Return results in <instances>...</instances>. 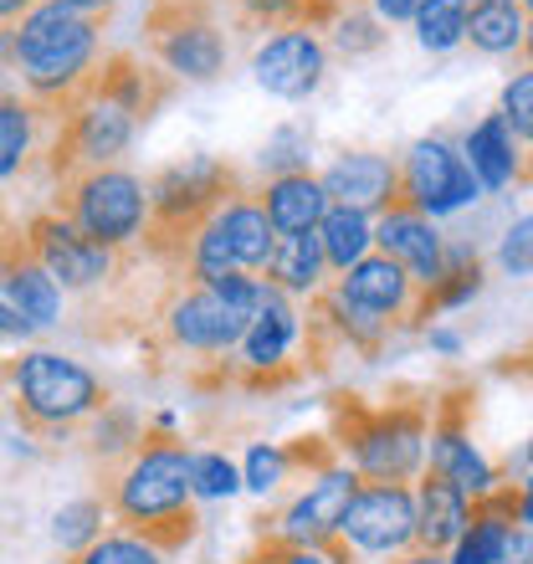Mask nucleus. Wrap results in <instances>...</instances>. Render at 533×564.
<instances>
[{"label": "nucleus", "instance_id": "28", "mask_svg": "<svg viewBox=\"0 0 533 564\" xmlns=\"http://www.w3.org/2000/svg\"><path fill=\"white\" fill-rule=\"evenodd\" d=\"M318 241H324V262L328 272H349L355 262L374 252V216L349 206H328L318 221Z\"/></svg>", "mask_w": 533, "mask_h": 564}, {"label": "nucleus", "instance_id": "6", "mask_svg": "<svg viewBox=\"0 0 533 564\" xmlns=\"http://www.w3.org/2000/svg\"><path fill=\"white\" fill-rule=\"evenodd\" d=\"M11 416L15 426L36 436V442H57L83 431L93 416L108 411V386L88 365H77L52 349H31L11 359Z\"/></svg>", "mask_w": 533, "mask_h": 564}, {"label": "nucleus", "instance_id": "27", "mask_svg": "<svg viewBox=\"0 0 533 564\" xmlns=\"http://www.w3.org/2000/svg\"><path fill=\"white\" fill-rule=\"evenodd\" d=\"M523 31H529V15L519 0H472V11H467V46L482 57L519 52Z\"/></svg>", "mask_w": 533, "mask_h": 564}, {"label": "nucleus", "instance_id": "46", "mask_svg": "<svg viewBox=\"0 0 533 564\" xmlns=\"http://www.w3.org/2000/svg\"><path fill=\"white\" fill-rule=\"evenodd\" d=\"M519 52H523V62H529V73H533V21H529V31H523V46H519Z\"/></svg>", "mask_w": 533, "mask_h": 564}, {"label": "nucleus", "instance_id": "32", "mask_svg": "<svg viewBox=\"0 0 533 564\" xmlns=\"http://www.w3.org/2000/svg\"><path fill=\"white\" fill-rule=\"evenodd\" d=\"M67 564H164V554L133 534H104L83 554H67Z\"/></svg>", "mask_w": 533, "mask_h": 564}, {"label": "nucleus", "instance_id": "35", "mask_svg": "<svg viewBox=\"0 0 533 564\" xmlns=\"http://www.w3.org/2000/svg\"><path fill=\"white\" fill-rule=\"evenodd\" d=\"M287 452H282V442H257L252 452H247V467H241V488L252 492H278L282 482H287Z\"/></svg>", "mask_w": 533, "mask_h": 564}, {"label": "nucleus", "instance_id": "45", "mask_svg": "<svg viewBox=\"0 0 533 564\" xmlns=\"http://www.w3.org/2000/svg\"><path fill=\"white\" fill-rule=\"evenodd\" d=\"M395 564H446L442 554H431V550H415V554H405V560H395Z\"/></svg>", "mask_w": 533, "mask_h": 564}, {"label": "nucleus", "instance_id": "25", "mask_svg": "<svg viewBox=\"0 0 533 564\" xmlns=\"http://www.w3.org/2000/svg\"><path fill=\"white\" fill-rule=\"evenodd\" d=\"M266 282L287 297H313L318 288H328V262H324V241H318V231L278 237L272 262H266Z\"/></svg>", "mask_w": 533, "mask_h": 564}, {"label": "nucleus", "instance_id": "50", "mask_svg": "<svg viewBox=\"0 0 533 564\" xmlns=\"http://www.w3.org/2000/svg\"><path fill=\"white\" fill-rule=\"evenodd\" d=\"M221 6H241V0H221Z\"/></svg>", "mask_w": 533, "mask_h": 564}, {"label": "nucleus", "instance_id": "19", "mask_svg": "<svg viewBox=\"0 0 533 564\" xmlns=\"http://www.w3.org/2000/svg\"><path fill=\"white\" fill-rule=\"evenodd\" d=\"M334 288H339L349 303H359V308L390 318L400 334H415V297H421V288H415V282L405 278L390 257L370 252L365 262H355V268L344 272Z\"/></svg>", "mask_w": 533, "mask_h": 564}, {"label": "nucleus", "instance_id": "34", "mask_svg": "<svg viewBox=\"0 0 533 564\" xmlns=\"http://www.w3.org/2000/svg\"><path fill=\"white\" fill-rule=\"evenodd\" d=\"M308 144H313V134L303 123H282L278 134L262 144V170H272V175H297V170H308Z\"/></svg>", "mask_w": 533, "mask_h": 564}, {"label": "nucleus", "instance_id": "5", "mask_svg": "<svg viewBox=\"0 0 533 564\" xmlns=\"http://www.w3.org/2000/svg\"><path fill=\"white\" fill-rule=\"evenodd\" d=\"M431 405L436 395L421 386H400L395 401L370 405L365 395H328V426L339 457H349L365 482H411L426 467Z\"/></svg>", "mask_w": 533, "mask_h": 564}, {"label": "nucleus", "instance_id": "20", "mask_svg": "<svg viewBox=\"0 0 533 564\" xmlns=\"http://www.w3.org/2000/svg\"><path fill=\"white\" fill-rule=\"evenodd\" d=\"M46 154V108L21 93V83L0 73V185L42 170Z\"/></svg>", "mask_w": 533, "mask_h": 564}, {"label": "nucleus", "instance_id": "9", "mask_svg": "<svg viewBox=\"0 0 533 564\" xmlns=\"http://www.w3.org/2000/svg\"><path fill=\"white\" fill-rule=\"evenodd\" d=\"M247 324H252V308L221 297L216 288L164 282L160 303H154V318H149V339L164 344V349H180V355L221 359V355H237Z\"/></svg>", "mask_w": 533, "mask_h": 564}, {"label": "nucleus", "instance_id": "38", "mask_svg": "<svg viewBox=\"0 0 533 564\" xmlns=\"http://www.w3.org/2000/svg\"><path fill=\"white\" fill-rule=\"evenodd\" d=\"M498 262H503L513 278H529L533 272V216H523V221L508 226L503 247H498Z\"/></svg>", "mask_w": 533, "mask_h": 564}, {"label": "nucleus", "instance_id": "44", "mask_svg": "<svg viewBox=\"0 0 533 564\" xmlns=\"http://www.w3.org/2000/svg\"><path fill=\"white\" fill-rule=\"evenodd\" d=\"M31 6H36V0H0V21H21Z\"/></svg>", "mask_w": 533, "mask_h": 564}, {"label": "nucleus", "instance_id": "10", "mask_svg": "<svg viewBox=\"0 0 533 564\" xmlns=\"http://www.w3.org/2000/svg\"><path fill=\"white\" fill-rule=\"evenodd\" d=\"M472 411H477V390L472 386H452L436 395L431 405V457L426 467H436L442 477H452L467 498L498 488V467L472 446Z\"/></svg>", "mask_w": 533, "mask_h": 564}, {"label": "nucleus", "instance_id": "40", "mask_svg": "<svg viewBox=\"0 0 533 564\" xmlns=\"http://www.w3.org/2000/svg\"><path fill=\"white\" fill-rule=\"evenodd\" d=\"M415 6H421V0H374V15L395 26V21H415Z\"/></svg>", "mask_w": 533, "mask_h": 564}, {"label": "nucleus", "instance_id": "47", "mask_svg": "<svg viewBox=\"0 0 533 564\" xmlns=\"http://www.w3.org/2000/svg\"><path fill=\"white\" fill-rule=\"evenodd\" d=\"M11 226H15V221H11V210H6V200H0V241H6V231H11Z\"/></svg>", "mask_w": 533, "mask_h": 564}, {"label": "nucleus", "instance_id": "17", "mask_svg": "<svg viewBox=\"0 0 533 564\" xmlns=\"http://www.w3.org/2000/svg\"><path fill=\"white\" fill-rule=\"evenodd\" d=\"M318 180H324L328 206H349V210H365V216H385L405 195L400 160L395 154H374V149H349Z\"/></svg>", "mask_w": 533, "mask_h": 564}, {"label": "nucleus", "instance_id": "18", "mask_svg": "<svg viewBox=\"0 0 533 564\" xmlns=\"http://www.w3.org/2000/svg\"><path fill=\"white\" fill-rule=\"evenodd\" d=\"M0 297L31 328H52L62 318V288L36 262V252H31V241H26V226H11L6 241H0Z\"/></svg>", "mask_w": 533, "mask_h": 564}, {"label": "nucleus", "instance_id": "4", "mask_svg": "<svg viewBox=\"0 0 533 564\" xmlns=\"http://www.w3.org/2000/svg\"><path fill=\"white\" fill-rule=\"evenodd\" d=\"M104 57V21H93L73 0H36L21 21L0 26V73H11L26 98L57 104Z\"/></svg>", "mask_w": 533, "mask_h": 564}, {"label": "nucleus", "instance_id": "21", "mask_svg": "<svg viewBox=\"0 0 533 564\" xmlns=\"http://www.w3.org/2000/svg\"><path fill=\"white\" fill-rule=\"evenodd\" d=\"M472 519V498L442 477L436 467H421V488H415V544L431 554L457 550V539L467 534Z\"/></svg>", "mask_w": 533, "mask_h": 564}, {"label": "nucleus", "instance_id": "24", "mask_svg": "<svg viewBox=\"0 0 533 564\" xmlns=\"http://www.w3.org/2000/svg\"><path fill=\"white\" fill-rule=\"evenodd\" d=\"M461 160L472 164V175H477V185H482V191H508V185H519L523 144H519V134L508 129L503 113H488V119L467 134Z\"/></svg>", "mask_w": 533, "mask_h": 564}, {"label": "nucleus", "instance_id": "13", "mask_svg": "<svg viewBox=\"0 0 533 564\" xmlns=\"http://www.w3.org/2000/svg\"><path fill=\"white\" fill-rule=\"evenodd\" d=\"M365 554H400L415 544V492L411 482H365L339 529Z\"/></svg>", "mask_w": 533, "mask_h": 564}, {"label": "nucleus", "instance_id": "48", "mask_svg": "<svg viewBox=\"0 0 533 564\" xmlns=\"http://www.w3.org/2000/svg\"><path fill=\"white\" fill-rule=\"evenodd\" d=\"M344 11H374V0H344Z\"/></svg>", "mask_w": 533, "mask_h": 564}, {"label": "nucleus", "instance_id": "2", "mask_svg": "<svg viewBox=\"0 0 533 564\" xmlns=\"http://www.w3.org/2000/svg\"><path fill=\"white\" fill-rule=\"evenodd\" d=\"M104 508L108 523H119V534H133L154 544L160 554L185 550L200 534V508H195L191 488V446L180 442L170 421L160 416V426L108 462L104 482Z\"/></svg>", "mask_w": 533, "mask_h": 564}, {"label": "nucleus", "instance_id": "42", "mask_svg": "<svg viewBox=\"0 0 533 564\" xmlns=\"http://www.w3.org/2000/svg\"><path fill=\"white\" fill-rule=\"evenodd\" d=\"M519 523L523 529H533V477H523L519 482Z\"/></svg>", "mask_w": 533, "mask_h": 564}, {"label": "nucleus", "instance_id": "11", "mask_svg": "<svg viewBox=\"0 0 533 564\" xmlns=\"http://www.w3.org/2000/svg\"><path fill=\"white\" fill-rule=\"evenodd\" d=\"M26 241H31V252H36V262L52 272V282L67 288V293L104 288V282L119 272V257H123V247L113 252L104 241H93L88 231H77L57 210H36L26 221Z\"/></svg>", "mask_w": 533, "mask_h": 564}, {"label": "nucleus", "instance_id": "12", "mask_svg": "<svg viewBox=\"0 0 533 564\" xmlns=\"http://www.w3.org/2000/svg\"><path fill=\"white\" fill-rule=\"evenodd\" d=\"M400 185H405V200L431 221L452 216V210H461L467 200L482 195L472 164L461 160L446 139H415L411 154L400 160Z\"/></svg>", "mask_w": 533, "mask_h": 564}, {"label": "nucleus", "instance_id": "39", "mask_svg": "<svg viewBox=\"0 0 533 564\" xmlns=\"http://www.w3.org/2000/svg\"><path fill=\"white\" fill-rule=\"evenodd\" d=\"M31 334H36V328H31L26 318H21V313L0 297V339H31Z\"/></svg>", "mask_w": 533, "mask_h": 564}, {"label": "nucleus", "instance_id": "16", "mask_svg": "<svg viewBox=\"0 0 533 564\" xmlns=\"http://www.w3.org/2000/svg\"><path fill=\"white\" fill-rule=\"evenodd\" d=\"M374 247H380V257H390L415 288H436V282L446 278L442 231H436V221L421 216L405 195H400L385 216H374Z\"/></svg>", "mask_w": 533, "mask_h": 564}, {"label": "nucleus", "instance_id": "31", "mask_svg": "<svg viewBox=\"0 0 533 564\" xmlns=\"http://www.w3.org/2000/svg\"><path fill=\"white\" fill-rule=\"evenodd\" d=\"M104 523H108L104 498H73V503H62L57 519H52V544H57L62 554H83L93 539H104Z\"/></svg>", "mask_w": 533, "mask_h": 564}, {"label": "nucleus", "instance_id": "14", "mask_svg": "<svg viewBox=\"0 0 533 564\" xmlns=\"http://www.w3.org/2000/svg\"><path fill=\"white\" fill-rule=\"evenodd\" d=\"M359 488H365V477L344 462L334 473L313 477L308 492L282 508V519H257V534H282L293 544H324V539H334L344 529V513H349Z\"/></svg>", "mask_w": 533, "mask_h": 564}, {"label": "nucleus", "instance_id": "26", "mask_svg": "<svg viewBox=\"0 0 533 564\" xmlns=\"http://www.w3.org/2000/svg\"><path fill=\"white\" fill-rule=\"evenodd\" d=\"M221 231H226V241H231V257H237L241 272H252V278L257 272H266L272 247H278V231H272V221H266L257 191L237 195V200L221 210Z\"/></svg>", "mask_w": 533, "mask_h": 564}, {"label": "nucleus", "instance_id": "1", "mask_svg": "<svg viewBox=\"0 0 533 564\" xmlns=\"http://www.w3.org/2000/svg\"><path fill=\"white\" fill-rule=\"evenodd\" d=\"M180 77L164 73L160 62L139 57V52H104L93 62V73L77 83L67 98L46 108V154L42 170L52 180H73L83 170H104L129 154L139 129L175 98Z\"/></svg>", "mask_w": 533, "mask_h": 564}, {"label": "nucleus", "instance_id": "15", "mask_svg": "<svg viewBox=\"0 0 533 564\" xmlns=\"http://www.w3.org/2000/svg\"><path fill=\"white\" fill-rule=\"evenodd\" d=\"M252 73L262 93L282 98V104H303L308 93H318L328 73V42L318 31H278L257 46Z\"/></svg>", "mask_w": 533, "mask_h": 564}, {"label": "nucleus", "instance_id": "29", "mask_svg": "<svg viewBox=\"0 0 533 564\" xmlns=\"http://www.w3.org/2000/svg\"><path fill=\"white\" fill-rule=\"evenodd\" d=\"M359 550L344 534L324 539V544H293L282 534H257V544L241 554V564H355Z\"/></svg>", "mask_w": 533, "mask_h": 564}, {"label": "nucleus", "instance_id": "7", "mask_svg": "<svg viewBox=\"0 0 533 564\" xmlns=\"http://www.w3.org/2000/svg\"><path fill=\"white\" fill-rule=\"evenodd\" d=\"M144 46L180 83H216L226 73V21L221 0H149Z\"/></svg>", "mask_w": 533, "mask_h": 564}, {"label": "nucleus", "instance_id": "30", "mask_svg": "<svg viewBox=\"0 0 533 564\" xmlns=\"http://www.w3.org/2000/svg\"><path fill=\"white\" fill-rule=\"evenodd\" d=\"M467 11L472 0H421L415 6V42L426 52H452L467 42Z\"/></svg>", "mask_w": 533, "mask_h": 564}, {"label": "nucleus", "instance_id": "37", "mask_svg": "<svg viewBox=\"0 0 533 564\" xmlns=\"http://www.w3.org/2000/svg\"><path fill=\"white\" fill-rule=\"evenodd\" d=\"M498 113L508 119V129L519 134L523 149H533V73H519L513 83L503 88V104H498Z\"/></svg>", "mask_w": 533, "mask_h": 564}, {"label": "nucleus", "instance_id": "23", "mask_svg": "<svg viewBox=\"0 0 533 564\" xmlns=\"http://www.w3.org/2000/svg\"><path fill=\"white\" fill-rule=\"evenodd\" d=\"M257 200H262L266 221H272V231H278V237H293V231H318V221H324V210H328L324 180L313 175V170H297V175H272L262 191H257Z\"/></svg>", "mask_w": 533, "mask_h": 564}, {"label": "nucleus", "instance_id": "33", "mask_svg": "<svg viewBox=\"0 0 533 564\" xmlns=\"http://www.w3.org/2000/svg\"><path fill=\"white\" fill-rule=\"evenodd\" d=\"M191 488L195 498H231L241 488L237 462L226 452H191Z\"/></svg>", "mask_w": 533, "mask_h": 564}, {"label": "nucleus", "instance_id": "49", "mask_svg": "<svg viewBox=\"0 0 533 564\" xmlns=\"http://www.w3.org/2000/svg\"><path fill=\"white\" fill-rule=\"evenodd\" d=\"M519 6H523V15H529V21H533V0H519Z\"/></svg>", "mask_w": 533, "mask_h": 564}, {"label": "nucleus", "instance_id": "8", "mask_svg": "<svg viewBox=\"0 0 533 564\" xmlns=\"http://www.w3.org/2000/svg\"><path fill=\"white\" fill-rule=\"evenodd\" d=\"M52 210L119 252V247H139V237H144L149 185L129 164H104V170H83V175L62 180L52 195Z\"/></svg>", "mask_w": 533, "mask_h": 564}, {"label": "nucleus", "instance_id": "3", "mask_svg": "<svg viewBox=\"0 0 533 564\" xmlns=\"http://www.w3.org/2000/svg\"><path fill=\"white\" fill-rule=\"evenodd\" d=\"M149 185V221H144V257L164 272L170 282H185V268H191L195 237L206 231L216 216H221L237 195H247V175L237 164L210 160V154H191L180 164H164Z\"/></svg>", "mask_w": 533, "mask_h": 564}, {"label": "nucleus", "instance_id": "41", "mask_svg": "<svg viewBox=\"0 0 533 564\" xmlns=\"http://www.w3.org/2000/svg\"><path fill=\"white\" fill-rule=\"evenodd\" d=\"M73 6L83 15H93V21H104V26H108V15H113V6H119V0H73Z\"/></svg>", "mask_w": 533, "mask_h": 564}, {"label": "nucleus", "instance_id": "36", "mask_svg": "<svg viewBox=\"0 0 533 564\" xmlns=\"http://www.w3.org/2000/svg\"><path fill=\"white\" fill-rule=\"evenodd\" d=\"M380 26H385V21L374 11H344L339 21H334V36H328V42L339 46L344 57H365V52H374V46L385 42Z\"/></svg>", "mask_w": 533, "mask_h": 564}, {"label": "nucleus", "instance_id": "22", "mask_svg": "<svg viewBox=\"0 0 533 564\" xmlns=\"http://www.w3.org/2000/svg\"><path fill=\"white\" fill-rule=\"evenodd\" d=\"M513 529H519V482H498L492 492L472 498L467 534L457 539V550H452L446 564H498Z\"/></svg>", "mask_w": 533, "mask_h": 564}, {"label": "nucleus", "instance_id": "43", "mask_svg": "<svg viewBox=\"0 0 533 564\" xmlns=\"http://www.w3.org/2000/svg\"><path fill=\"white\" fill-rule=\"evenodd\" d=\"M431 349H442V355H457L461 339H457V334H446V328H431Z\"/></svg>", "mask_w": 533, "mask_h": 564}]
</instances>
